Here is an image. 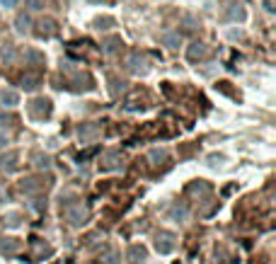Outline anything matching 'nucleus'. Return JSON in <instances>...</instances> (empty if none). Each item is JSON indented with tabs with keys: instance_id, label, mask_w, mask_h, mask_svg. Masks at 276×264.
Wrapping results in <instances>:
<instances>
[{
	"instance_id": "1",
	"label": "nucleus",
	"mask_w": 276,
	"mask_h": 264,
	"mask_svg": "<svg viewBox=\"0 0 276 264\" xmlns=\"http://www.w3.org/2000/svg\"><path fill=\"white\" fill-rule=\"evenodd\" d=\"M15 2L17 0H0V5H5V7H15Z\"/></svg>"
}]
</instances>
